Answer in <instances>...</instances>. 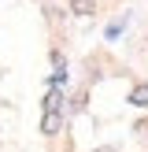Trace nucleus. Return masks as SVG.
Here are the masks:
<instances>
[{"label":"nucleus","instance_id":"5","mask_svg":"<svg viewBox=\"0 0 148 152\" xmlns=\"http://www.w3.org/2000/svg\"><path fill=\"white\" fill-rule=\"evenodd\" d=\"M133 130H137V134H144V137H148V119H137V126H133Z\"/></svg>","mask_w":148,"mask_h":152},{"label":"nucleus","instance_id":"1","mask_svg":"<svg viewBox=\"0 0 148 152\" xmlns=\"http://www.w3.org/2000/svg\"><path fill=\"white\" fill-rule=\"evenodd\" d=\"M59 126H63V115L59 111H44V119H41V134H59Z\"/></svg>","mask_w":148,"mask_h":152},{"label":"nucleus","instance_id":"4","mask_svg":"<svg viewBox=\"0 0 148 152\" xmlns=\"http://www.w3.org/2000/svg\"><path fill=\"white\" fill-rule=\"evenodd\" d=\"M59 104H63V96H59L56 89H52V93L44 96V111H59Z\"/></svg>","mask_w":148,"mask_h":152},{"label":"nucleus","instance_id":"3","mask_svg":"<svg viewBox=\"0 0 148 152\" xmlns=\"http://www.w3.org/2000/svg\"><path fill=\"white\" fill-rule=\"evenodd\" d=\"M70 11L89 19V15H96V0H70Z\"/></svg>","mask_w":148,"mask_h":152},{"label":"nucleus","instance_id":"2","mask_svg":"<svg viewBox=\"0 0 148 152\" xmlns=\"http://www.w3.org/2000/svg\"><path fill=\"white\" fill-rule=\"evenodd\" d=\"M130 104H137V108H148V86H144V82H137V86L130 89Z\"/></svg>","mask_w":148,"mask_h":152},{"label":"nucleus","instance_id":"6","mask_svg":"<svg viewBox=\"0 0 148 152\" xmlns=\"http://www.w3.org/2000/svg\"><path fill=\"white\" fill-rule=\"evenodd\" d=\"M141 45H144V48H148V34H144V37H141Z\"/></svg>","mask_w":148,"mask_h":152}]
</instances>
